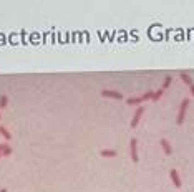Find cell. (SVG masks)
<instances>
[{
  "label": "cell",
  "mask_w": 194,
  "mask_h": 192,
  "mask_svg": "<svg viewBox=\"0 0 194 192\" xmlns=\"http://www.w3.org/2000/svg\"><path fill=\"white\" fill-rule=\"evenodd\" d=\"M187 106H189V99L186 98V99H183V101H181V106H179L178 118H176V123H178V124H183V123H184V116H186Z\"/></svg>",
  "instance_id": "6da1fadb"
},
{
  "label": "cell",
  "mask_w": 194,
  "mask_h": 192,
  "mask_svg": "<svg viewBox=\"0 0 194 192\" xmlns=\"http://www.w3.org/2000/svg\"><path fill=\"white\" fill-rule=\"evenodd\" d=\"M101 96L111 98V99H123V94H121L120 91H115V89H103L101 91Z\"/></svg>",
  "instance_id": "7a4b0ae2"
},
{
  "label": "cell",
  "mask_w": 194,
  "mask_h": 192,
  "mask_svg": "<svg viewBox=\"0 0 194 192\" xmlns=\"http://www.w3.org/2000/svg\"><path fill=\"white\" fill-rule=\"evenodd\" d=\"M129 149H131V159L134 162H138L139 156H138V141L136 139H131V141H129Z\"/></svg>",
  "instance_id": "3957f363"
},
{
  "label": "cell",
  "mask_w": 194,
  "mask_h": 192,
  "mask_svg": "<svg viewBox=\"0 0 194 192\" xmlns=\"http://www.w3.org/2000/svg\"><path fill=\"white\" fill-rule=\"evenodd\" d=\"M143 113H144V109L139 106L138 109H136V113H134V116H133V119H131V128H136L138 124H139V119H141V116H143Z\"/></svg>",
  "instance_id": "277c9868"
},
{
  "label": "cell",
  "mask_w": 194,
  "mask_h": 192,
  "mask_svg": "<svg viewBox=\"0 0 194 192\" xmlns=\"http://www.w3.org/2000/svg\"><path fill=\"white\" fill-rule=\"evenodd\" d=\"M169 177H171V181H173L174 185H176V187H181V177H179V174H178L176 169H171V171H169Z\"/></svg>",
  "instance_id": "5b68a950"
},
{
  "label": "cell",
  "mask_w": 194,
  "mask_h": 192,
  "mask_svg": "<svg viewBox=\"0 0 194 192\" xmlns=\"http://www.w3.org/2000/svg\"><path fill=\"white\" fill-rule=\"evenodd\" d=\"M12 154V147L8 146L7 142H0V156L2 157H7Z\"/></svg>",
  "instance_id": "8992f818"
},
{
  "label": "cell",
  "mask_w": 194,
  "mask_h": 192,
  "mask_svg": "<svg viewBox=\"0 0 194 192\" xmlns=\"http://www.w3.org/2000/svg\"><path fill=\"white\" fill-rule=\"evenodd\" d=\"M161 147H163L164 154H168V156L173 152V147H171V144L168 142V139H161Z\"/></svg>",
  "instance_id": "52a82bcc"
},
{
  "label": "cell",
  "mask_w": 194,
  "mask_h": 192,
  "mask_svg": "<svg viewBox=\"0 0 194 192\" xmlns=\"http://www.w3.org/2000/svg\"><path fill=\"white\" fill-rule=\"evenodd\" d=\"M179 78H181V81H184L187 86H192V85H194V83H192V78H191L187 73H179Z\"/></svg>",
  "instance_id": "ba28073f"
},
{
  "label": "cell",
  "mask_w": 194,
  "mask_h": 192,
  "mask_svg": "<svg viewBox=\"0 0 194 192\" xmlns=\"http://www.w3.org/2000/svg\"><path fill=\"white\" fill-rule=\"evenodd\" d=\"M101 156L103 157H116L115 149H101Z\"/></svg>",
  "instance_id": "9c48e42d"
},
{
  "label": "cell",
  "mask_w": 194,
  "mask_h": 192,
  "mask_svg": "<svg viewBox=\"0 0 194 192\" xmlns=\"http://www.w3.org/2000/svg\"><path fill=\"white\" fill-rule=\"evenodd\" d=\"M0 134H2L3 137L7 139V141H10V137H12V134H10V131L5 128V126H0Z\"/></svg>",
  "instance_id": "30bf717a"
},
{
  "label": "cell",
  "mask_w": 194,
  "mask_h": 192,
  "mask_svg": "<svg viewBox=\"0 0 194 192\" xmlns=\"http://www.w3.org/2000/svg\"><path fill=\"white\" fill-rule=\"evenodd\" d=\"M7 104H8V96L2 94V96H0V109H5Z\"/></svg>",
  "instance_id": "8fae6325"
},
{
  "label": "cell",
  "mask_w": 194,
  "mask_h": 192,
  "mask_svg": "<svg viewBox=\"0 0 194 192\" xmlns=\"http://www.w3.org/2000/svg\"><path fill=\"white\" fill-rule=\"evenodd\" d=\"M128 104H141L143 103V98L141 96H136V98H128Z\"/></svg>",
  "instance_id": "7c38bea8"
},
{
  "label": "cell",
  "mask_w": 194,
  "mask_h": 192,
  "mask_svg": "<svg viewBox=\"0 0 194 192\" xmlns=\"http://www.w3.org/2000/svg\"><path fill=\"white\" fill-rule=\"evenodd\" d=\"M171 83H173V76H171V75H168L166 78H164V83H163V89H168L169 86H171Z\"/></svg>",
  "instance_id": "4fadbf2b"
},
{
  "label": "cell",
  "mask_w": 194,
  "mask_h": 192,
  "mask_svg": "<svg viewBox=\"0 0 194 192\" xmlns=\"http://www.w3.org/2000/svg\"><path fill=\"white\" fill-rule=\"evenodd\" d=\"M163 93H164V89H163V88H161V89H156V91H154V93H153V101H158V99L163 96Z\"/></svg>",
  "instance_id": "5bb4252c"
},
{
  "label": "cell",
  "mask_w": 194,
  "mask_h": 192,
  "mask_svg": "<svg viewBox=\"0 0 194 192\" xmlns=\"http://www.w3.org/2000/svg\"><path fill=\"white\" fill-rule=\"evenodd\" d=\"M153 93L154 91H148V93H144L141 98H143V101H146V99H153Z\"/></svg>",
  "instance_id": "9a60e30c"
},
{
  "label": "cell",
  "mask_w": 194,
  "mask_h": 192,
  "mask_svg": "<svg viewBox=\"0 0 194 192\" xmlns=\"http://www.w3.org/2000/svg\"><path fill=\"white\" fill-rule=\"evenodd\" d=\"M189 89H191V94L194 96V85H192V86H189Z\"/></svg>",
  "instance_id": "2e32d148"
},
{
  "label": "cell",
  "mask_w": 194,
  "mask_h": 192,
  "mask_svg": "<svg viewBox=\"0 0 194 192\" xmlns=\"http://www.w3.org/2000/svg\"><path fill=\"white\" fill-rule=\"evenodd\" d=\"M0 192H7V189H0Z\"/></svg>",
  "instance_id": "e0dca14e"
},
{
  "label": "cell",
  "mask_w": 194,
  "mask_h": 192,
  "mask_svg": "<svg viewBox=\"0 0 194 192\" xmlns=\"http://www.w3.org/2000/svg\"><path fill=\"white\" fill-rule=\"evenodd\" d=\"M0 157H2V156H0Z\"/></svg>",
  "instance_id": "ac0fdd59"
}]
</instances>
